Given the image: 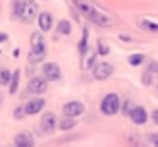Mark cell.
Returning a JSON list of instances; mask_svg holds the SVG:
<instances>
[{"label": "cell", "instance_id": "603a6c76", "mask_svg": "<svg viewBox=\"0 0 158 147\" xmlns=\"http://www.w3.org/2000/svg\"><path fill=\"white\" fill-rule=\"evenodd\" d=\"M141 81H143L144 86H150L151 83H153V76H151L150 71H144L143 75H141Z\"/></svg>", "mask_w": 158, "mask_h": 147}, {"label": "cell", "instance_id": "52a82bcc", "mask_svg": "<svg viewBox=\"0 0 158 147\" xmlns=\"http://www.w3.org/2000/svg\"><path fill=\"white\" fill-rule=\"evenodd\" d=\"M83 112H85V106H83L82 102H68L65 106H63V113H65V117H70V118L80 117Z\"/></svg>", "mask_w": 158, "mask_h": 147}, {"label": "cell", "instance_id": "8992f818", "mask_svg": "<svg viewBox=\"0 0 158 147\" xmlns=\"http://www.w3.org/2000/svg\"><path fill=\"white\" fill-rule=\"evenodd\" d=\"M27 90L31 93H34V95H41V93H44L48 90V79L44 76H36V78H32L29 81Z\"/></svg>", "mask_w": 158, "mask_h": 147}, {"label": "cell", "instance_id": "e0dca14e", "mask_svg": "<svg viewBox=\"0 0 158 147\" xmlns=\"http://www.w3.org/2000/svg\"><path fill=\"white\" fill-rule=\"evenodd\" d=\"M31 46L32 48H44L46 42H44V36L41 32H32L31 36Z\"/></svg>", "mask_w": 158, "mask_h": 147}, {"label": "cell", "instance_id": "cb8c5ba5", "mask_svg": "<svg viewBox=\"0 0 158 147\" xmlns=\"http://www.w3.org/2000/svg\"><path fill=\"white\" fill-rule=\"evenodd\" d=\"M97 54H100V56H107L109 54V48H107L104 42H99V46H97Z\"/></svg>", "mask_w": 158, "mask_h": 147}, {"label": "cell", "instance_id": "30bf717a", "mask_svg": "<svg viewBox=\"0 0 158 147\" xmlns=\"http://www.w3.org/2000/svg\"><path fill=\"white\" fill-rule=\"evenodd\" d=\"M55 127H56V117H55V113L46 112L44 115L41 117V129L44 130L46 133H51L53 130H55Z\"/></svg>", "mask_w": 158, "mask_h": 147}, {"label": "cell", "instance_id": "7402d4cb", "mask_svg": "<svg viewBox=\"0 0 158 147\" xmlns=\"http://www.w3.org/2000/svg\"><path fill=\"white\" fill-rule=\"evenodd\" d=\"M12 73L9 69H0V85H9Z\"/></svg>", "mask_w": 158, "mask_h": 147}, {"label": "cell", "instance_id": "ac0fdd59", "mask_svg": "<svg viewBox=\"0 0 158 147\" xmlns=\"http://www.w3.org/2000/svg\"><path fill=\"white\" fill-rule=\"evenodd\" d=\"M144 61V54H141V52H138V54H131L129 58H127V63H129L131 66H141Z\"/></svg>", "mask_w": 158, "mask_h": 147}, {"label": "cell", "instance_id": "d4e9b609", "mask_svg": "<svg viewBox=\"0 0 158 147\" xmlns=\"http://www.w3.org/2000/svg\"><path fill=\"white\" fill-rule=\"evenodd\" d=\"M148 140L153 147H158V133L153 132V133H148Z\"/></svg>", "mask_w": 158, "mask_h": 147}, {"label": "cell", "instance_id": "ffe728a7", "mask_svg": "<svg viewBox=\"0 0 158 147\" xmlns=\"http://www.w3.org/2000/svg\"><path fill=\"white\" fill-rule=\"evenodd\" d=\"M73 127H75V120L70 118V117H65V118L60 122V129L61 130H70V129H73Z\"/></svg>", "mask_w": 158, "mask_h": 147}, {"label": "cell", "instance_id": "f546056e", "mask_svg": "<svg viewBox=\"0 0 158 147\" xmlns=\"http://www.w3.org/2000/svg\"><path fill=\"white\" fill-rule=\"evenodd\" d=\"M9 41V34L7 32H0V42H5Z\"/></svg>", "mask_w": 158, "mask_h": 147}, {"label": "cell", "instance_id": "ba28073f", "mask_svg": "<svg viewBox=\"0 0 158 147\" xmlns=\"http://www.w3.org/2000/svg\"><path fill=\"white\" fill-rule=\"evenodd\" d=\"M43 75H44V78L48 79V81H58V79L61 78V69H60V66L55 64V63H46V64L43 66Z\"/></svg>", "mask_w": 158, "mask_h": 147}, {"label": "cell", "instance_id": "5bb4252c", "mask_svg": "<svg viewBox=\"0 0 158 147\" xmlns=\"http://www.w3.org/2000/svg\"><path fill=\"white\" fill-rule=\"evenodd\" d=\"M87 51H89V29H83V34H82V39H80V42H78V52H80V56H85L87 54Z\"/></svg>", "mask_w": 158, "mask_h": 147}, {"label": "cell", "instance_id": "4316f807", "mask_svg": "<svg viewBox=\"0 0 158 147\" xmlns=\"http://www.w3.org/2000/svg\"><path fill=\"white\" fill-rule=\"evenodd\" d=\"M131 108H133V103H131V102H126V103H124V108H123V113H124V115H127Z\"/></svg>", "mask_w": 158, "mask_h": 147}, {"label": "cell", "instance_id": "2e32d148", "mask_svg": "<svg viewBox=\"0 0 158 147\" xmlns=\"http://www.w3.org/2000/svg\"><path fill=\"white\" fill-rule=\"evenodd\" d=\"M56 31H58L60 36H70L72 34V24H70V21H66V19L60 21L58 25H56Z\"/></svg>", "mask_w": 158, "mask_h": 147}, {"label": "cell", "instance_id": "7a4b0ae2", "mask_svg": "<svg viewBox=\"0 0 158 147\" xmlns=\"http://www.w3.org/2000/svg\"><path fill=\"white\" fill-rule=\"evenodd\" d=\"M119 110H121V98L116 93H107L102 98V102H100V112H102L104 115L112 117V115H116Z\"/></svg>", "mask_w": 158, "mask_h": 147}, {"label": "cell", "instance_id": "484cf974", "mask_svg": "<svg viewBox=\"0 0 158 147\" xmlns=\"http://www.w3.org/2000/svg\"><path fill=\"white\" fill-rule=\"evenodd\" d=\"M148 71L153 75V73H158V63L156 61H150V66H148Z\"/></svg>", "mask_w": 158, "mask_h": 147}, {"label": "cell", "instance_id": "3957f363", "mask_svg": "<svg viewBox=\"0 0 158 147\" xmlns=\"http://www.w3.org/2000/svg\"><path fill=\"white\" fill-rule=\"evenodd\" d=\"M38 15V4H36L34 0H24L21 5V15H19V19H21L22 22H32L34 21V17Z\"/></svg>", "mask_w": 158, "mask_h": 147}, {"label": "cell", "instance_id": "9a60e30c", "mask_svg": "<svg viewBox=\"0 0 158 147\" xmlns=\"http://www.w3.org/2000/svg\"><path fill=\"white\" fill-rule=\"evenodd\" d=\"M19 79H21V69H15L14 75L10 76V81H9V93L14 95L19 90Z\"/></svg>", "mask_w": 158, "mask_h": 147}, {"label": "cell", "instance_id": "44dd1931", "mask_svg": "<svg viewBox=\"0 0 158 147\" xmlns=\"http://www.w3.org/2000/svg\"><path fill=\"white\" fill-rule=\"evenodd\" d=\"M139 25H141L143 29H146V31H150V32H158V24H155V22L139 21Z\"/></svg>", "mask_w": 158, "mask_h": 147}, {"label": "cell", "instance_id": "83f0119b", "mask_svg": "<svg viewBox=\"0 0 158 147\" xmlns=\"http://www.w3.org/2000/svg\"><path fill=\"white\" fill-rule=\"evenodd\" d=\"M22 113H26V110H24V108H17V110H15V113H14V115H15V118H17V120H21L22 117H24Z\"/></svg>", "mask_w": 158, "mask_h": 147}, {"label": "cell", "instance_id": "277c9868", "mask_svg": "<svg viewBox=\"0 0 158 147\" xmlns=\"http://www.w3.org/2000/svg\"><path fill=\"white\" fill-rule=\"evenodd\" d=\"M127 117H129L131 122L136 123V125H143V123L148 122V113H146V110H144L143 106H139V105H133V108L129 110Z\"/></svg>", "mask_w": 158, "mask_h": 147}, {"label": "cell", "instance_id": "9c48e42d", "mask_svg": "<svg viewBox=\"0 0 158 147\" xmlns=\"http://www.w3.org/2000/svg\"><path fill=\"white\" fill-rule=\"evenodd\" d=\"M46 102L43 98H39V96H36V98H31L27 102V105L24 106L26 110V115H36V113H39L43 108H44Z\"/></svg>", "mask_w": 158, "mask_h": 147}, {"label": "cell", "instance_id": "4fadbf2b", "mask_svg": "<svg viewBox=\"0 0 158 147\" xmlns=\"http://www.w3.org/2000/svg\"><path fill=\"white\" fill-rule=\"evenodd\" d=\"M44 56H46V46L44 48H32L31 52H29V61L32 64H36V63H41L44 59Z\"/></svg>", "mask_w": 158, "mask_h": 147}, {"label": "cell", "instance_id": "f1b7e54d", "mask_svg": "<svg viewBox=\"0 0 158 147\" xmlns=\"http://www.w3.org/2000/svg\"><path fill=\"white\" fill-rule=\"evenodd\" d=\"M151 120L155 122V125H158V108H155L153 112H151Z\"/></svg>", "mask_w": 158, "mask_h": 147}, {"label": "cell", "instance_id": "5b68a950", "mask_svg": "<svg viewBox=\"0 0 158 147\" xmlns=\"http://www.w3.org/2000/svg\"><path fill=\"white\" fill-rule=\"evenodd\" d=\"M114 73V68L109 64V63H99V64H95L92 68V75L95 79H99V81H102V79H107L110 75Z\"/></svg>", "mask_w": 158, "mask_h": 147}, {"label": "cell", "instance_id": "d6986e66", "mask_svg": "<svg viewBox=\"0 0 158 147\" xmlns=\"http://www.w3.org/2000/svg\"><path fill=\"white\" fill-rule=\"evenodd\" d=\"M21 5H22V0H12V19H19Z\"/></svg>", "mask_w": 158, "mask_h": 147}, {"label": "cell", "instance_id": "7c38bea8", "mask_svg": "<svg viewBox=\"0 0 158 147\" xmlns=\"http://www.w3.org/2000/svg\"><path fill=\"white\" fill-rule=\"evenodd\" d=\"M38 25L41 32H48L53 27V15L49 12H41L38 15Z\"/></svg>", "mask_w": 158, "mask_h": 147}, {"label": "cell", "instance_id": "8fae6325", "mask_svg": "<svg viewBox=\"0 0 158 147\" xmlns=\"http://www.w3.org/2000/svg\"><path fill=\"white\" fill-rule=\"evenodd\" d=\"M14 145L15 147H34V137L29 132H21L15 135Z\"/></svg>", "mask_w": 158, "mask_h": 147}, {"label": "cell", "instance_id": "6da1fadb", "mask_svg": "<svg viewBox=\"0 0 158 147\" xmlns=\"http://www.w3.org/2000/svg\"><path fill=\"white\" fill-rule=\"evenodd\" d=\"M75 5H77V9H78V10L82 12V14L85 15L90 22H94V24L102 25V27L112 24V19H110L109 15L102 14V12H100L95 5L90 4L89 0H75Z\"/></svg>", "mask_w": 158, "mask_h": 147}]
</instances>
